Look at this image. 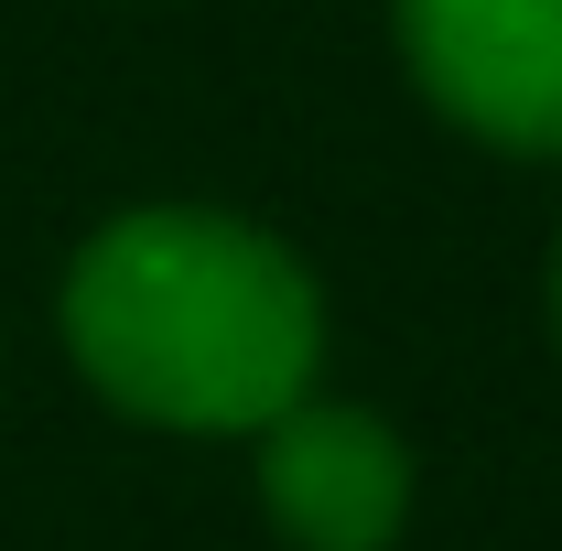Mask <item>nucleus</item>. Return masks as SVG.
I'll return each mask as SVG.
<instances>
[{"label": "nucleus", "mask_w": 562, "mask_h": 551, "mask_svg": "<svg viewBox=\"0 0 562 551\" xmlns=\"http://www.w3.org/2000/svg\"><path fill=\"white\" fill-rule=\"evenodd\" d=\"M552 336H562V249H552Z\"/></svg>", "instance_id": "4"}, {"label": "nucleus", "mask_w": 562, "mask_h": 551, "mask_svg": "<svg viewBox=\"0 0 562 551\" xmlns=\"http://www.w3.org/2000/svg\"><path fill=\"white\" fill-rule=\"evenodd\" d=\"M249 476L292 551H390L412 530V443L347 401H292L249 432Z\"/></svg>", "instance_id": "3"}, {"label": "nucleus", "mask_w": 562, "mask_h": 551, "mask_svg": "<svg viewBox=\"0 0 562 551\" xmlns=\"http://www.w3.org/2000/svg\"><path fill=\"white\" fill-rule=\"evenodd\" d=\"M66 357L151 432H271L314 401L325 292L271 227L216 206H131L66 260Z\"/></svg>", "instance_id": "1"}, {"label": "nucleus", "mask_w": 562, "mask_h": 551, "mask_svg": "<svg viewBox=\"0 0 562 551\" xmlns=\"http://www.w3.org/2000/svg\"><path fill=\"white\" fill-rule=\"evenodd\" d=\"M401 55L454 131L562 162V0H401Z\"/></svg>", "instance_id": "2"}]
</instances>
